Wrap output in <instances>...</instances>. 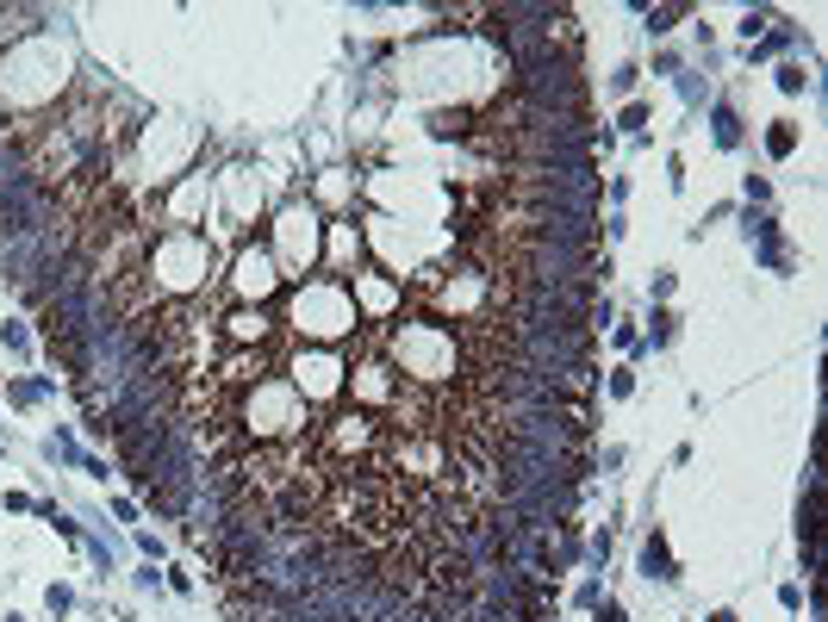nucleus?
Wrapping results in <instances>:
<instances>
[{
  "label": "nucleus",
  "mask_w": 828,
  "mask_h": 622,
  "mask_svg": "<svg viewBox=\"0 0 828 622\" xmlns=\"http://www.w3.org/2000/svg\"><path fill=\"white\" fill-rule=\"evenodd\" d=\"M648 573H654V578H673V560H666L660 541H648Z\"/></svg>",
  "instance_id": "1"
}]
</instances>
